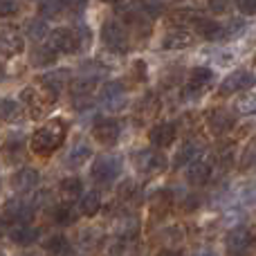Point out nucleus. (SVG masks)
<instances>
[{"label":"nucleus","mask_w":256,"mask_h":256,"mask_svg":"<svg viewBox=\"0 0 256 256\" xmlns=\"http://www.w3.org/2000/svg\"><path fill=\"white\" fill-rule=\"evenodd\" d=\"M79 212L84 216H94V214L102 209V198H99L97 191H88V194H81L79 196Z\"/></svg>","instance_id":"obj_27"},{"label":"nucleus","mask_w":256,"mask_h":256,"mask_svg":"<svg viewBox=\"0 0 256 256\" xmlns=\"http://www.w3.org/2000/svg\"><path fill=\"white\" fill-rule=\"evenodd\" d=\"M90 155H92V148H90L88 144H84V142H79V144L72 146V150H70V155L66 158V162H68V166L76 168V166H81Z\"/></svg>","instance_id":"obj_28"},{"label":"nucleus","mask_w":256,"mask_h":256,"mask_svg":"<svg viewBox=\"0 0 256 256\" xmlns=\"http://www.w3.org/2000/svg\"><path fill=\"white\" fill-rule=\"evenodd\" d=\"M120 168H122V160L117 155H102L92 164V178L97 184L106 186L120 176Z\"/></svg>","instance_id":"obj_4"},{"label":"nucleus","mask_w":256,"mask_h":256,"mask_svg":"<svg viewBox=\"0 0 256 256\" xmlns=\"http://www.w3.org/2000/svg\"><path fill=\"white\" fill-rule=\"evenodd\" d=\"M250 245H252V236L245 227H234L225 238V248L230 256H245L250 252Z\"/></svg>","instance_id":"obj_9"},{"label":"nucleus","mask_w":256,"mask_h":256,"mask_svg":"<svg viewBox=\"0 0 256 256\" xmlns=\"http://www.w3.org/2000/svg\"><path fill=\"white\" fill-rule=\"evenodd\" d=\"M232 4H234V0H209V9L214 14H227Z\"/></svg>","instance_id":"obj_41"},{"label":"nucleus","mask_w":256,"mask_h":256,"mask_svg":"<svg viewBox=\"0 0 256 256\" xmlns=\"http://www.w3.org/2000/svg\"><path fill=\"white\" fill-rule=\"evenodd\" d=\"M212 81H214V72L209 68H194L189 74V92L200 94L204 88H209Z\"/></svg>","instance_id":"obj_19"},{"label":"nucleus","mask_w":256,"mask_h":256,"mask_svg":"<svg viewBox=\"0 0 256 256\" xmlns=\"http://www.w3.org/2000/svg\"><path fill=\"white\" fill-rule=\"evenodd\" d=\"M20 99L25 102L30 115L36 117V120L45 117L50 112V108L54 106V92L52 90H48L45 86L43 88H25L20 92Z\"/></svg>","instance_id":"obj_2"},{"label":"nucleus","mask_w":256,"mask_h":256,"mask_svg":"<svg viewBox=\"0 0 256 256\" xmlns=\"http://www.w3.org/2000/svg\"><path fill=\"white\" fill-rule=\"evenodd\" d=\"M236 4L245 16H256V0H236Z\"/></svg>","instance_id":"obj_42"},{"label":"nucleus","mask_w":256,"mask_h":256,"mask_svg":"<svg viewBox=\"0 0 256 256\" xmlns=\"http://www.w3.org/2000/svg\"><path fill=\"white\" fill-rule=\"evenodd\" d=\"M232 160H234V146H227V148L220 150V162H222V166H230Z\"/></svg>","instance_id":"obj_46"},{"label":"nucleus","mask_w":256,"mask_h":256,"mask_svg":"<svg viewBox=\"0 0 256 256\" xmlns=\"http://www.w3.org/2000/svg\"><path fill=\"white\" fill-rule=\"evenodd\" d=\"M137 254H140V245L135 243V238H128V236H120V240L110 248V256H137Z\"/></svg>","instance_id":"obj_29"},{"label":"nucleus","mask_w":256,"mask_h":256,"mask_svg":"<svg viewBox=\"0 0 256 256\" xmlns=\"http://www.w3.org/2000/svg\"><path fill=\"white\" fill-rule=\"evenodd\" d=\"M140 196V186H135L132 180H126L124 184L120 186V198L122 200H135Z\"/></svg>","instance_id":"obj_39"},{"label":"nucleus","mask_w":256,"mask_h":256,"mask_svg":"<svg viewBox=\"0 0 256 256\" xmlns=\"http://www.w3.org/2000/svg\"><path fill=\"white\" fill-rule=\"evenodd\" d=\"M63 137H66V124L61 120H50L32 135L30 146L36 155H50L63 144Z\"/></svg>","instance_id":"obj_1"},{"label":"nucleus","mask_w":256,"mask_h":256,"mask_svg":"<svg viewBox=\"0 0 256 256\" xmlns=\"http://www.w3.org/2000/svg\"><path fill=\"white\" fill-rule=\"evenodd\" d=\"M254 84H256L254 72H250V70H236V72H232V74H227L225 81L220 84V94L225 97V94L245 92V90L254 88Z\"/></svg>","instance_id":"obj_7"},{"label":"nucleus","mask_w":256,"mask_h":256,"mask_svg":"<svg viewBox=\"0 0 256 256\" xmlns=\"http://www.w3.org/2000/svg\"><path fill=\"white\" fill-rule=\"evenodd\" d=\"M63 4L68 9H72V12H84L88 7V0H63Z\"/></svg>","instance_id":"obj_44"},{"label":"nucleus","mask_w":256,"mask_h":256,"mask_svg":"<svg viewBox=\"0 0 256 256\" xmlns=\"http://www.w3.org/2000/svg\"><path fill=\"white\" fill-rule=\"evenodd\" d=\"M102 40L110 52L117 54H126L130 50V38H128V32L122 22L117 20H106L102 27Z\"/></svg>","instance_id":"obj_3"},{"label":"nucleus","mask_w":256,"mask_h":256,"mask_svg":"<svg viewBox=\"0 0 256 256\" xmlns=\"http://www.w3.org/2000/svg\"><path fill=\"white\" fill-rule=\"evenodd\" d=\"M176 135H178V128L173 124H155L148 132V140L155 148H166V146L173 144Z\"/></svg>","instance_id":"obj_14"},{"label":"nucleus","mask_w":256,"mask_h":256,"mask_svg":"<svg viewBox=\"0 0 256 256\" xmlns=\"http://www.w3.org/2000/svg\"><path fill=\"white\" fill-rule=\"evenodd\" d=\"M25 50V40H22L20 32L14 30V27L0 25V52L7 54V56H16Z\"/></svg>","instance_id":"obj_10"},{"label":"nucleus","mask_w":256,"mask_h":256,"mask_svg":"<svg viewBox=\"0 0 256 256\" xmlns=\"http://www.w3.org/2000/svg\"><path fill=\"white\" fill-rule=\"evenodd\" d=\"M54 220H56L61 227L72 225V222L76 220L74 207H72V204H58V207H54Z\"/></svg>","instance_id":"obj_33"},{"label":"nucleus","mask_w":256,"mask_h":256,"mask_svg":"<svg viewBox=\"0 0 256 256\" xmlns=\"http://www.w3.org/2000/svg\"><path fill=\"white\" fill-rule=\"evenodd\" d=\"M0 256H4V254H2V252H0Z\"/></svg>","instance_id":"obj_52"},{"label":"nucleus","mask_w":256,"mask_h":256,"mask_svg":"<svg viewBox=\"0 0 256 256\" xmlns=\"http://www.w3.org/2000/svg\"><path fill=\"white\" fill-rule=\"evenodd\" d=\"M25 117V110L18 102H12V99H0V120L2 122H22Z\"/></svg>","instance_id":"obj_23"},{"label":"nucleus","mask_w":256,"mask_h":256,"mask_svg":"<svg viewBox=\"0 0 256 256\" xmlns=\"http://www.w3.org/2000/svg\"><path fill=\"white\" fill-rule=\"evenodd\" d=\"M27 34H30V38H34V40H40L43 36H48V25H45L43 18L32 20L30 25H27Z\"/></svg>","instance_id":"obj_35"},{"label":"nucleus","mask_w":256,"mask_h":256,"mask_svg":"<svg viewBox=\"0 0 256 256\" xmlns=\"http://www.w3.org/2000/svg\"><path fill=\"white\" fill-rule=\"evenodd\" d=\"M171 207H173L171 191H166V189L155 191V196L150 198V214H153V216H158V218H162V216H166Z\"/></svg>","instance_id":"obj_21"},{"label":"nucleus","mask_w":256,"mask_h":256,"mask_svg":"<svg viewBox=\"0 0 256 256\" xmlns=\"http://www.w3.org/2000/svg\"><path fill=\"white\" fill-rule=\"evenodd\" d=\"M48 48L52 50V52H63V54H72V52H76V50H79V48H76L74 32H72V30H63V27L50 32Z\"/></svg>","instance_id":"obj_8"},{"label":"nucleus","mask_w":256,"mask_h":256,"mask_svg":"<svg viewBox=\"0 0 256 256\" xmlns=\"http://www.w3.org/2000/svg\"><path fill=\"white\" fill-rule=\"evenodd\" d=\"M209 176H212V168H209V164L198 162V160H196V162H191L189 168H186V180H189L191 184H196V186L207 184Z\"/></svg>","instance_id":"obj_22"},{"label":"nucleus","mask_w":256,"mask_h":256,"mask_svg":"<svg viewBox=\"0 0 256 256\" xmlns=\"http://www.w3.org/2000/svg\"><path fill=\"white\" fill-rule=\"evenodd\" d=\"M194 43V36L186 30H171L164 34L162 38V48L164 50H184Z\"/></svg>","instance_id":"obj_18"},{"label":"nucleus","mask_w":256,"mask_h":256,"mask_svg":"<svg viewBox=\"0 0 256 256\" xmlns=\"http://www.w3.org/2000/svg\"><path fill=\"white\" fill-rule=\"evenodd\" d=\"M74 38H76V48L79 50H88V45H90V30L86 25H76L74 30Z\"/></svg>","instance_id":"obj_37"},{"label":"nucleus","mask_w":256,"mask_h":256,"mask_svg":"<svg viewBox=\"0 0 256 256\" xmlns=\"http://www.w3.org/2000/svg\"><path fill=\"white\" fill-rule=\"evenodd\" d=\"M158 110H160V102H158V97H155V94H146V97L142 99L140 104H137L135 117L142 122V124H146V122L155 120Z\"/></svg>","instance_id":"obj_20"},{"label":"nucleus","mask_w":256,"mask_h":256,"mask_svg":"<svg viewBox=\"0 0 256 256\" xmlns=\"http://www.w3.org/2000/svg\"><path fill=\"white\" fill-rule=\"evenodd\" d=\"M135 166L140 168L142 173H146V176H160V173L166 171L168 162L160 150L148 148V150H140V153L135 155Z\"/></svg>","instance_id":"obj_5"},{"label":"nucleus","mask_w":256,"mask_h":256,"mask_svg":"<svg viewBox=\"0 0 256 256\" xmlns=\"http://www.w3.org/2000/svg\"><path fill=\"white\" fill-rule=\"evenodd\" d=\"M240 168L243 171H256V135L248 142L243 155H240Z\"/></svg>","instance_id":"obj_31"},{"label":"nucleus","mask_w":256,"mask_h":256,"mask_svg":"<svg viewBox=\"0 0 256 256\" xmlns=\"http://www.w3.org/2000/svg\"><path fill=\"white\" fill-rule=\"evenodd\" d=\"M194 30L198 32L202 38L207 40H218V38H225V27L216 20H209V18H202L200 16L198 20L194 22Z\"/></svg>","instance_id":"obj_17"},{"label":"nucleus","mask_w":256,"mask_h":256,"mask_svg":"<svg viewBox=\"0 0 256 256\" xmlns=\"http://www.w3.org/2000/svg\"><path fill=\"white\" fill-rule=\"evenodd\" d=\"M40 236L38 227H34L30 220L27 222H14V227L9 230V238L14 240L16 245H32L36 243Z\"/></svg>","instance_id":"obj_13"},{"label":"nucleus","mask_w":256,"mask_h":256,"mask_svg":"<svg viewBox=\"0 0 256 256\" xmlns=\"http://www.w3.org/2000/svg\"><path fill=\"white\" fill-rule=\"evenodd\" d=\"M104 2H120V0H104Z\"/></svg>","instance_id":"obj_51"},{"label":"nucleus","mask_w":256,"mask_h":256,"mask_svg":"<svg viewBox=\"0 0 256 256\" xmlns=\"http://www.w3.org/2000/svg\"><path fill=\"white\" fill-rule=\"evenodd\" d=\"M66 79H68V74L66 72H50V74H45L43 79H40V84L45 86L48 90H52L54 94L58 92V90L63 88V84H66Z\"/></svg>","instance_id":"obj_34"},{"label":"nucleus","mask_w":256,"mask_h":256,"mask_svg":"<svg viewBox=\"0 0 256 256\" xmlns=\"http://www.w3.org/2000/svg\"><path fill=\"white\" fill-rule=\"evenodd\" d=\"M115 232L120 236H128V238H135V234L140 232V220H137L132 214H124V216L117 218L115 222Z\"/></svg>","instance_id":"obj_26"},{"label":"nucleus","mask_w":256,"mask_h":256,"mask_svg":"<svg viewBox=\"0 0 256 256\" xmlns=\"http://www.w3.org/2000/svg\"><path fill=\"white\" fill-rule=\"evenodd\" d=\"M128 104V92L120 81H110L102 88V106L110 112H120L124 110Z\"/></svg>","instance_id":"obj_6"},{"label":"nucleus","mask_w":256,"mask_h":256,"mask_svg":"<svg viewBox=\"0 0 256 256\" xmlns=\"http://www.w3.org/2000/svg\"><path fill=\"white\" fill-rule=\"evenodd\" d=\"M200 153H202V146H200L198 142H191V140H189L180 150H178L176 166H182V164H191V162H196V160L200 158Z\"/></svg>","instance_id":"obj_24"},{"label":"nucleus","mask_w":256,"mask_h":256,"mask_svg":"<svg viewBox=\"0 0 256 256\" xmlns=\"http://www.w3.org/2000/svg\"><path fill=\"white\" fill-rule=\"evenodd\" d=\"M2 79H4V72H2V70H0V81H2Z\"/></svg>","instance_id":"obj_50"},{"label":"nucleus","mask_w":256,"mask_h":256,"mask_svg":"<svg viewBox=\"0 0 256 256\" xmlns=\"http://www.w3.org/2000/svg\"><path fill=\"white\" fill-rule=\"evenodd\" d=\"M171 18H173V20H178L180 25H194V22L200 18V14L191 12V9H180V12H176Z\"/></svg>","instance_id":"obj_38"},{"label":"nucleus","mask_w":256,"mask_h":256,"mask_svg":"<svg viewBox=\"0 0 256 256\" xmlns=\"http://www.w3.org/2000/svg\"><path fill=\"white\" fill-rule=\"evenodd\" d=\"M54 54H56V52H52L50 48H38L34 52V63H36V66H48V63L54 61Z\"/></svg>","instance_id":"obj_40"},{"label":"nucleus","mask_w":256,"mask_h":256,"mask_svg":"<svg viewBox=\"0 0 256 256\" xmlns=\"http://www.w3.org/2000/svg\"><path fill=\"white\" fill-rule=\"evenodd\" d=\"M45 250H48L50 256H70L72 254L70 240H68L63 234H56V236H52V238H48Z\"/></svg>","instance_id":"obj_25"},{"label":"nucleus","mask_w":256,"mask_h":256,"mask_svg":"<svg viewBox=\"0 0 256 256\" xmlns=\"http://www.w3.org/2000/svg\"><path fill=\"white\" fill-rule=\"evenodd\" d=\"M158 256H184V254H182L180 250H162Z\"/></svg>","instance_id":"obj_47"},{"label":"nucleus","mask_w":256,"mask_h":256,"mask_svg":"<svg viewBox=\"0 0 256 256\" xmlns=\"http://www.w3.org/2000/svg\"><path fill=\"white\" fill-rule=\"evenodd\" d=\"M61 7H63V0H43L40 2V16L54 18L61 14Z\"/></svg>","instance_id":"obj_36"},{"label":"nucleus","mask_w":256,"mask_h":256,"mask_svg":"<svg viewBox=\"0 0 256 256\" xmlns=\"http://www.w3.org/2000/svg\"><path fill=\"white\" fill-rule=\"evenodd\" d=\"M61 194L66 200H74L84 194V184H81L79 178H66V180L61 182Z\"/></svg>","instance_id":"obj_30"},{"label":"nucleus","mask_w":256,"mask_h":256,"mask_svg":"<svg viewBox=\"0 0 256 256\" xmlns=\"http://www.w3.org/2000/svg\"><path fill=\"white\" fill-rule=\"evenodd\" d=\"M243 200H245V202L256 204V182H252V184H248L243 189Z\"/></svg>","instance_id":"obj_45"},{"label":"nucleus","mask_w":256,"mask_h":256,"mask_svg":"<svg viewBox=\"0 0 256 256\" xmlns=\"http://www.w3.org/2000/svg\"><path fill=\"white\" fill-rule=\"evenodd\" d=\"M234 108H236V112L238 115H256V94L252 92H248V94H240L238 99H236V104H234Z\"/></svg>","instance_id":"obj_32"},{"label":"nucleus","mask_w":256,"mask_h":256,"mask_svg":"<svg viewBox=\"0 0 256 256\" xmlns=\"http://www.w3.org/2000/svg\"><path fill=\"white\" fill-rule=\"evenodd\" d=\"M207 126L214 135H222V132H227L234 126V117H232V112L225 110V108H216V110H212L207 115Z\"/></svg>","instance_id":"obj_15"},{"label":"nucleus","mask_w":256,"mask_h":256,"mask_svg":"<svg viewBox=\"0 0 256 256\" xmlns=\"http://www.w3.org/2000/svg\"><path fill=\"white\" fill-rule=\"evenodd\" d=\"M16 0H0V16H12V14H16Z\"/></svg>","instance_id":"obj_43"},{"label":"nucleus","mask_w":256,"mask_h":256,"mask_svg":"<svg viewBox=\"0 0 256 256\" xmlns=\"http://www.w3.org/2000/svg\"><path fill=\"white\" fill-rule=\"evenodd\" d=\"M198 256H218V254L214 252V250H204V252H200Z\"/></svg>","instance_id":"obj_49"},{"label":"nucleus","mask_w":256,"mask_h":256,"mask_svg":"<svg viewBox=\"0 0 256 256\" xmlns=\"http://www.w3.org/2000/svg\"><path fill=\"white\" fill-rule=\"evenodd\" d=\"M92 135L99 144L112 146L120 140V124H117L115 120H99L97 124L92 126Z\"/></svg>","instance_id":"obj_12"},{"label":"nucleus","mask_w":256,"mask_h":256,"mask_svg":"<svg viewBox=\"0 0 256 256\" xmlns=\"http://www.w3.org/2000/svg\"><path fill=\"white\" fill-rule=\"evenodd\" d=\"M36 184H38V171H36V168H30V166L20 168V171L14 176V186H16V191L20 196L34 191Z\"/></svg>","instance_id":"obj_16"},{"label":"nucleus","mask_w":256,"mask_h":256,"mask_svg":"<svg viewBox=\"0 0 256 256\" xmlns=\"http://www.w3.org/2000/svg\"><path fill=\"white\" fill-rule=\"evenodd\" d=\"M34 214V202L27 198H14L4 204V216L9 218L12 222H27Z\"/></svg>","instance_id":"obj_11"},{"label":"nucleus","mask_w":256,"mask_h":256,"mask_svg":"<svg viewBox=\"0 0 256 256\" xmlns=\"http://www.w3.org/2000/svg\"><path fill=\"white\" fill-rule=\"evenodd\" d=\"M4 232H7V225H4V220H2V218H0V238H2V236H4Z\"/></svg>","instance_id":"obj_48"}]
</instances>
